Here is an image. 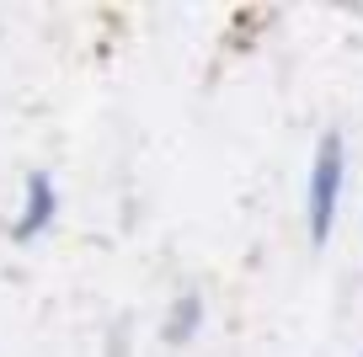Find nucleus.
Instances as JSON below:
<instances>
[{
    "mask_svg": "<svg viewBox=\"0 0 363 357\" xmlns=\"http://www.w3.org/2000/svg\"><path fill=\"white\" fill-rule=\"evenodd\" d=\"M342 176H347V155L342 139L326 134L315 149V171H310V240H326L331 219H337V198H342Z\"/></svg>",
    "mask_w": 363,
    "mask_h": 357,
    "instance_id": "obj_1",
    "label": "nucleus"
},
{
    "mask_svg": "<svg viewBox=\"0 0 363 357\" xmlns=\"http://www.w3.org/2000/svg\"><path fill=\"white\" fill-rule=\"evenodd\" d=\"M54 213H59V198H54V181L43 176V171H33L27 176V208H22V219H16V240H33V234H43L48 224H54Z\"/></svg>",
    "mask_w": 363,
    "mask_h": 357,
    "instance_id": "obj_2",
    "label": "nucleus"
},
{
    "mask_svg": "<svg viewBox=\"0 0 363 357\" xmlns=\"http://www.w3.org/2000/svg\"><path fill=\"white\" fill-rule=\"evenodd\" d=\"M198 325H203V299L198 293H182L177 304H171V314H166V341H193L198 336Z\"/></svg>",
    "mask_w": 363,
    "mask_h": 357,
    "instance_id": "obj_3",
    "label": "nucleus"
}]
</instances>
